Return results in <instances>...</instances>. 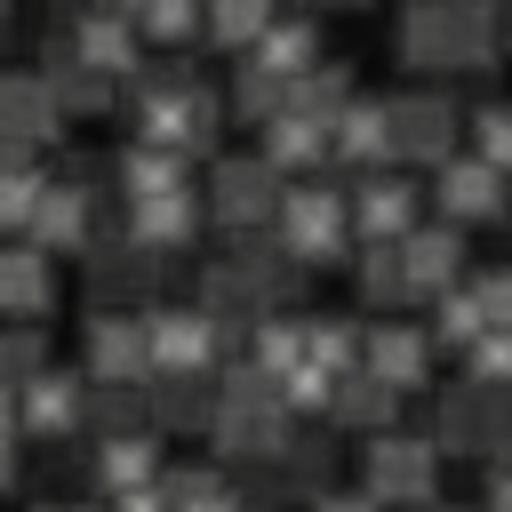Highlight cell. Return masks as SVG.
Listing matches in <instances>:
<instances>
[{"label":"cell","mask_w":512,"mask_h":512,"mask_svg":"<svg viewBox=\"0 0 512 512\" xmlns=\"http://www.w3.org/2000/svg\"><path fill=\"white\" fill-rule=\"evenodd\" d=\"M288 184H296V176L272 168L264 152H224V160L208 168V216H216V232H224V240H232V232H272Z\"/></svg>","instance_id":"4"},{"label":"cell","mask_w":512,"mask_h":512,"mask_svg":"<svg viewBox=\"0 0 512 512\" xmlns=\"http://www.w3.org/2000/svg\"><path fill=\"white\" fill-rule=\"evenodd\" d=\"M432 208L448 216V224H496L504 208H512V176L488 160V152H448L440 168H432Z\"/></svg>","instance_id":"7"},{"label":"cell","mask_w":512,"mask_h":512,"mask_svg":"<svg viewBox=\"0 0 512 512\" xmlns=\"http://www.w3.org/2000/svg\"><path fill=\"white\" fill-rule=\"evenodd\" d=\"M280 248L296 256V264H312V272H328V264H352L360 256V224H352V192H336V184H320V176H296L288 184V200H280Z\"/></svg>","instance_id":"2"},{"label":"cell","mask_w":512,"mask_h":512,"mask_svg":"<svg viewBox=\"0 0 512 512\" xmlns=\"http://www.w3.org/2000/svg\"><path fill=\"white\" fill-rule=\"evenodd\" d=\"M424 512H456V504H424Z\"/></svg>","instance_id":"43"},{"label":"cell","mask_w":512,"mask_h":512,"mask_svg":"<svg viewBox=\"0 0 512 512\" xmlns=\"http://www.w3.org/2000/svg\"><path fill=\"white\" fill-rule=\"evenodd\" d=\"M248 64L288 72V80H296V72H312V64H320V24H312V16H272V32L248 48Z\"/></svg>","instance_id":"27"},{"label":"cell","mask_w":512,"mask_h":512,"mask_svg":"<svg viewBox=\"0 0 512 512\" xmlns=\"http://www.w3.org/2000/svg\"><path fill=\"white\" fill-rule=\"evenodd\" d=\"M400 384H384L376 368H352L344 384H336V408H328V424H344V432H392V416H400Z\"/></svg>","instance_id":"24"},{"label":"cell","mask_w":512,"mask_h":512,"mask_svg":"<svg viewBox=\"0 0 512 512\" xmlns=\"http://www.w3.org/2000/svg\"><path fill=\"white\" fill-rule=\"evenodd\" d=\"M432 480H440V448L432 440H416V432H368V456H360V488L368 496H384L392 512H424Z\"/></svg>","instance_id":"5"},{"label":"cell","mask_w":512,"mask_h":512,"mask_svg":"<svg viewBox=\"0 0 512 512\" xmlns=\"http://www.w3.org/2000/svg\"><path fill=\"white\" fill-rule=\"evenodd\" d=\"M256 152L272 160V168H288V176H320L328 160H336V120H320V112H280V120H264L256 128Z\"/></svg>","instance_id":"15"},{"label":"cell","mask_w":512,"mask_h":512,"mask_svg":"<svg viewBox=\"0 0 512 512\" xmlns=\"http://www.w3.org/2000/svg\"><path fill=\"white\" fill-rule=\"evenodd\" d=\"M112 512H176V496H168V480H144V488H120V496H104Z\"/></svg>","instance_id":"36"},{"label":"cell","mask_w":512,"mask_h":512,"mask_svg":"<svg viewBox=\"0 0 512 512\" xmlns=\"http://www.w3.org/2000/svg\"><path fill=\"white\" fill-rule=\"evenodd\" d=\"M120 224H128L152 256H176V248H192L216 216H208V192H192V184H184V192H160V200H128V216H120Z\"/></svg>","instance_id":"13"},{"label":"cell","mask_w":512,"mask_h":512,"mask_svg":"<svg viewBox=\"0 0 512 512\" xmlns=\"http://www.w3.org/2000/svg\"><path fill=\"white\" fill-rule=\"evenodd\" d=\"M104 512H112V504H104Z\"/></svg>","instance_id":"44"},{"label":"cell","mask_w":512,"mask_h":512,"mask_svg":"<svg viewBox=\"0 0 512 512\" xmlns=\"http://www.w3.org/2000/svg\"><path fill=\"white\" fill-rule=\"evenodd\" d=\"M488 512H512V464L488 472Z\"/></svg>","instance_id":"39"},{"label":"cell","mask_w":512,"mask_h":512,"mask_svg":"<svg viewBox=\"0 0 512 512\" xmlns=\"http://www.w3.org/2000/svg\"><path fill=\"white\" fill-rule=\"evenodd\" d=\"M136 24L152 48H192V40H208V0H144Z\"/></svg>","instance_id":"30"},{"label":"cell","mask_w":512,"mask_h":512,"mask_svg":"<svg viewBox=\"0 0 512 512\" xmlns=\"http://www.w3.org/2000/svg\"><path fill=\"white\" fill-rule=\"evenodd\" d=\"M472 288H480V304H488V328H512V264L472 272Z\"/></svg>","instance_id":"35"},{"label":"cell","mask_w":512,"mask_h":512,"mask_svg":"<svg viewBox=\"0 0 512 512\" xmlns=\"http://www.w3.org/2000/svg\"><path fill=\"white\" fill-rule=\"evenodd\" d=\"M128 128L152 136V144H176V152H216V128H224V96L192 72H152V80H128Z\"/></svg>","instance_id":"1"},{"label":"cell","mask_w":512,"mask_h":512,"mask_svg":"<svg viewBox=\"0 0 512 512\" xmlns=\"http://www.w3.org/2000/svg\"><path fill=\"white\" fill-rule=\"evenodd\" d=\"M152 248L120 224V232H96V248H88V312H112V304H128V312H144V296H152Z\"/></svg>","instance_id":"9"},{"label":"cell","mask_w":512,"mask_h":512,"mask_svg":"<svg viewBox=\"0 0 512 512\" xmlns=\"http://www.w3.org/2000/svg\"><path fill=\"white\" fill-rule=\"evenodd\" d=\"M88 8H128V16H136V8H144V0H88Z\"/></svg>","instance_id":"40"},{"label":"cell","mask_w":512,"mask_h":512,"mask_svg":"<svg viewBox=\"0 0 512 512\" xmlns=\"http://www.w3.org/2000/svg\"><path fill=\"white\" fill-rule=\"evenodd\" d=\"M32 512H88V504H32Z\"/></svg>","instance_id":"41"},{"label":"cell","mask_w":512,"mask_h":512,"mask_svg":"<svg viewBox=\"0 0 512 512\" xmlns=\"http://www.w3.org/2000/svg\"><path fill=\"white\" fill-rule=\"evenodd\" d=\"M272 16H280V0H208V40L224 56H248L272 32Z\"/></svg>","instance_id":"29"},{"label":"cell","mask_w":512,"mask_h":512,"mask_svg":"<svg viewBox=\"0 0 512 512\" xmlns=\"http://www.w3.org/2000/svg\"><path fill=\"white\" fill-rule=\"evenodd\" d=\"M288 104H296V80H288V72H264V64L232 56V120L264 128V120H280Z\"/></svg>","instance_id":"26"},{"label":"cell","mask_w":512,"mask_h":512,"mask_svg":"<svg viewBox=\"0 0 512 512\" xmlns=\"http://www.w3.org/2000/svg\"><path fill=\"white\" fill-rule=\"evenodd\" d=\"M0 296H8V320H48V304H56V256H48L32 232H8Z\"/></svg>","instance_id":"17"},{"label":"cell","mask_w":512,"mask_h":512,"mask_svg":"<svg viewBox=\"0 0 512 512\" xmlns=\"http://www.w3.org/2000/svg\"><path fill=\"white\" fill-rule=\"evenodd\" d=\"M360 296L400 312V304H424L416 296V272H408V248L400 240H360Z\"/></svg>","instance_id":"25"},{"label":"cell","mask_w":512,"mask_h":512,"mask_svg":"<svg viewBox=\"0 0 512 512\" xmlns=\"http://www.w3.org/2000/svg\"><path fill=\"white\" fill-rule=\"evenodd\" d=\"M400 248H408V272H416V296H424V304L464 280V224H448V216H440V224H416Z\"/></svg>","instance_id":"23"},{"label":"cell","mask_w":512,"mask_h":512,"mask_svg":"<svg viewBox=\"0 0 512 512\" xmlns=\"http://www.w3.org/2000/svg\"><path fill=\"white\" fill-rule=\"evenodd\" d=\"M160 440H168V432H112V440H88V448H96V456H88L96 496H120V488L160 480V472H168V464H160Z\"/></svg>","instance_id":"21"},{"label":"cell","mask_w":512,"mask_h":512,"mask_svg":"<svg viewBox=\"0 0 512 512\" xmlns=\"http://www.w3.org/2000/svg\"><path fill=\"white\" fill-rule=\"evenodd\" d=\"M432 344H440V336H424V328H408V320L384 312V320L368 328V360H360V368H376V376L400 384V392H424V384H432Z\"/></svg>","instance_id":"18"},{"label":"cell","mask_w":512,"mask_h":512,"mask_svg":"<svg viewBox=\"0 0 512 512\" xmlns=\"http://www.w3.org/2000/svg\"><path fill=\"white\" fill-rule=\"evenodd\" d=\"M40 368H48V328H40V320H8V352H0L8 392H16V384H32Z\"/></svg>","instance_id":"32"},{"label":"cell","mask_w":512,"mask_h":512,"mask_svg":"<svg viewBox=\"0 0 512 512\" xmlns=\"http://www.w3.org/2000/svg\"><path fill=\"white\" fill-rule=\"evenodd\" d=\"M192 512H256V496H240V488H216V496H200Z\"/></svg>","instance_id":"38"},{"label":"cell","mask_w":512,"mask_h":512,"mask_svg":"<svg viewBox=\"0 0 512 512\" xmlns=\"http://www.w3.org/2000/svg\"><path fill=\"white\" fill-rule=\"evenodd\" d=\"M64 40H72V56H88L96 72H112V80H144V48H152V40H144V24H136L128 8H88Z\"/></svg>","instance_id":"11"},{"label":"cell","mask_w":512,"mask_h":512,"mask_svg":"<svg viewBox=\"0 0 512 512\" xmlns=\"http://www.w3.org/2000/svg\"><path fill=\"white\" fill-rule=\"evenodd\" d=\"M432 336H440L448 352H472V344L488 336V304H480V288H472V280H456V288H440V296H432Z\"/></svg>","instance_id":"28"},{"label":"cell","mask_w":512,"mask_h":512,"mask_svg":"<svg viewBox=\"0 0 512 512\" xmlns=\"http://www.w3.org/2000/svg\"><path fill=\"white\" fill-rule=\"evenodd\" d=\"M48 192H56V168L40 160V144H0V224L32 232V216H40Z\"/></svg>","instance_id":"22"},{"label":"cell","mask_w":512,"mask_h":512,"mask_svg":"<svg viewBox=\"0 0 512 512\" xmlns=\"http://www.w3.org/2000/svg\"><path fill=\"white\" fill-rule=\"evenodd\" d=\"M112 176H120L128 200H160V192H184V184H192V152L152 144V136H128V144L112 152Z\"/></svg>","instance_id":"19"},{"label":"cell","mask_w":512,"mask_h":512,"mask_svg":"<svg viewBox=\"0 0 512 512\" xmlns=\"http://www.w3.org/2000/svg\"><path fill=\"white\" fill-rule=\"evenodd\" d=\"M472 152H488V160L512 176V104H480V112H472Z\"/></svg>","instance_id":"33"},{"label":"cell","mask_w":512,"mask_h":512,"mask_svg":"<svg viewBox=\"0 0 512 512\" xmlns=\"http://www.w3.org/2000/svg\"><path fill=\"white\" fill-rule=\"evenodd\" d=\"M88 416H96V376L88 368H40L32 384L8 392V432H24L32 448L88 440Z\"/></svg>","instance_id":"3"},{"label":"cell","mask_w":512,"mask_h":512,"mask_svg":"<svg viewBox=\"0 0 512 512\" xmlns=\"http://www.w3.org/2000/svg\"><path fill=\"white\" fill-rule=\"evenodd\" d=\"M32 240H40L48 256H88V248H96V192L64 184V168H56V192L40 200V216H32Z\"/></svg>","instance_id":"20"},{"label":"cell","mask_w":512,"mask_h":512,"mask_svg":"<svg viewBox=\"0 0 512 512\" xmlns=\"http://www.w3.org/2000/svg\"><path fill=\"white\" fill-rule=\"evenodd\" d=\"M304 512H392V504H384V496H368V488H352V496L320 488V496H304Z\"/></svg>","instance_id":"37"},{"label":"cell","mask_w":512,"mask_h":512,"mask_svg":"<svg viewBox=\"0 0 512 512\" xmlns=\"http://www.w3.org/2000/svg\"><path fill=\"white\" fill-rule=\"evenodd\" d=\"M328 8H360V0H328Z\"/></svg>","instance_id":"42"},{"label":"cell","mask_w":512,"mask_h":512,"mask_svg":"<svg viewBox=\"0 0 512 512\" xmlns=\"http://www.w3.org/2000/svg\"><path fill=\"white\" fill-rule=\"evenodd\" d=\"M464 376H480V384H512V328H488V336L464 352Z\"/></svg>","instance_id":"34"},{"label":"cell","mask_w":512,"mask_h":512,"mask_svg":"<svg viewBox=\"0 0 512 512\" xmlns=\"http://www.w3.org/2000/svg\"><path fill=\"white\" fill-rule=\"evenodd\" d=\"M80 368H88L96 384H136V376H152V320L128 312V304L88 312V352H80Z\"/></svg>","instance_id":"10"},{"label":"cell","mask_w":512,"mask_h":512,"mask_svg":"<svg viewBox=\"0 0 512 512\" xmlns=\"http://www.w3.org/2000/svg\"><path fill=\"white\" fill-rule=\"evenodd\" d=\"M424 200H432V184H416V176H400V168L384 160V168H360V184H352V224H360V240H408V232L424 224Z\"/></svg>","instance_id":"8"},{"label":"cell","mask_w":512,"mask_h":512,"mask_svg":"<svg viewBox=\"0 0 512 512\" xmlns=\"http://www.w3.org/2000/svg\"><path fill=\"white\" fill-rule=\"evenodd\" d=\"M64 120H72V112H64V96H56L48 72H8V88H0V128H8V136H0V144H40V152H48V144L64 136Z\"/></svg>","instance_id":"12"},{"label":"cell","mask_w":512,"mask_h":512,"mask_svg":"<svg viewBox=\"0 0 512 512\" xmlns=\"http://www.w3.org/2000/svg\"><path fill=\"white\" fill-rule=\"evenodd\" d=\"M152 376H208L216 352L232 344V328L208 304H152Z\"/></svg>","instance_id":"6"},{"label":"cell","mask_w":512,"mask_h":512,"mask_svg":"<svg viewBox=\"0 0 512 512\" xmlns=\"http://www.w3.org/2000/svg\"><path fill=\"white\" fill-rule=\"evenodd\" d=\"M352 96H360V88H352V72H344V64H312V72H296V112H320V120H336Z\"/></svg>","instance_id":"31"},{"label":"cell","mask_w":512,"mask_h":512,"mask_svg":"<svg viewBox=\"0 0 512 512\" xmlns=\"http://www.w3.org/2000/svg\"><path fill=\"white\" fill-rule=\"evenodd\" d=\"M392 120H400V160H408V168H440V160L456 152V136H464L456 104H448V96H432V88L392 96Z\"/></svg>","instance_id":"14"},{"label":"cell","mask_w":512,"mask_h":512,"mask_svg":"<svg viewBox=\"0 0 512 512\" xmlns=\"http://www.w3.org/2000/svg\"><path fill=\"white\" fill-rule=\"evenodd\" d=\"M384 160H400L392 96H352L336 112V168H384Z\"/></svg>","instance_id":"16"}]
</instances>
